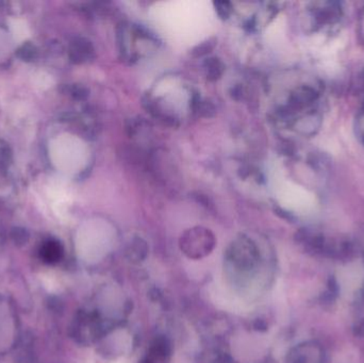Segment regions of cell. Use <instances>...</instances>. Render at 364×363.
Here are the masks:
<instances>
[{
	"instance_id": "4",
	"label": "cell",
	"mask_w": 364,
	"mask_h": 363,
	"mask_svg": "<svg viewBox=\"0 0 364 363\" xmlns=\"http://www.w3.org/2000/svg\"><path fill=\"white\" fill-rule=\"evenodd\" d=\"M311 14L314 19L315 26L324 27L334 25L341 19V6L338 3H313Z\"/></svg>"
},
{
	"instance_id": "1",
	"label": "cell",
	"mask_w": 364,
	"mask_h": 363,
	"mask_svg": "<svg viewBox=\"0 0 364 363\" xmlns=\"http://www.w3.org/2000/svg\"><path fill=\"white\" fill-rule=\"evenodd\" d=\"M226 260L236 272L250 274L259 266V249L250 237L242 235L227 249Z\"/></svg>"
},
{
	"instance_id": "7",
	"label": "cell",
	"mask_w": 364,
	"mask_h": 363,
	"mask_svg": "<svg viewBox=\"0 0 364 363\" xmlns=\"http://www.w3.org/2000/svg\"><path fill=\"white\" fill-rule=\"evenodd\" d=\"M148 247L141 237H134L126 251L127 258L134 264L142 262L148 256Z\"/></svg>"
},
{
	"instance_id": "17",
	"label": "cell",
	"mask_w": 364,
	"mask_h": 363,
	"mask_svg": "<svg viewBox=\"0 0 364 363\" xmlns=\"http://www.w3.org/2000/svg\"><path fill=\"white\" fill-rule=\"evenodd\" d=\"M140 363H156L154 362V359L150 358V357H146V358L142 359L140 361Z\"/></svg>"
},
{
	"instance_id": "10",
	"label": "cell",
	"mask_w": 364,
	"mask_h": 363,
	"mask_svg": "<svg viewBox=\"0 0 364 363\" xmlns=\"http://www.w3.org/2000/svg\"><path fill=\"white\" fill-rule=\"evenodd\" d=\"M15 55L19 60L30 63L38 59L39 52L33 43L25 42L19 47Z\"/></svg>"
},
{
	"instance_id": "2",
	"label": "cell",
	"mask_w": 364,
	"mask_h": 363,
	"mask_svg": "<svg viewBox=\"0 0 364 363\" xmlns=\"http://www.w3.org/2000/svg\"><path fill=\"white\" fill-rule=\"evenodd\" d=\"M216 239L210 229L196 226L188 229L180 237L179 246L181 252L190 259L199 260L212 253Z\"/></svg>"
},
{
	"instance_id": "12",
	"label": "cell",
	"mask_w": 364,
	"mask_h": 363,
	"mask_svg": "<svg viewBox=\"0 0 364 363\" xmlns=\"http://www.w3.org/2000/svg\"><path fill=\"white\" fill-rule=\"evenodd\" d=\"M68 92L72 98L83 100L89 96V90L82 84H70L68 86Z\"/></svg>"
},
{
	"instance_id": "8",
	"label": "cell",
	"mask_w": 364,
	"mask_h": 363,
	"mask_svg": "<svg viewBox=\"0 0 364 363\" xmlns=\"http://www.w3.org/2000/svg\"><path fill=\"white\" fill-rule=\"evenodd\" d=\"M203 70H205V78L209 81H216L224 74L225 64L221 59L212 57V58L205 59L203 62Z\"/></svg>"
},
{
	"instance_id": "6",
	"label": "cell",
	"mask_w": 364,
	"mask_h": 363,
	"mask_svg": "<svg viewBox=\"0 0 364 363\" xmlns=\"http://www.w3.org/2000/svg\"><path fill=\"white\" fill-rule=\"evenodd\" d=\"M173 352V346H172L171 341L168 340V337L164 335H158L154 337L150 349V357L154 359H168L171 356Z\"/></svg>"
},
{
	"instance_id": "3",
	"label": "cell",
	"mask_w": 364,
	"mask_h": 363,
	"mask_svg": "<svg viewBox=\"0 0 364 363\" xmlns=\"http://www.w3.org/2000/svg\"><path fill=\"white\" fill-rule=\"evenodd\" d=\"M324 349L316 342L299 344L287 358V363H324Z\"/></svg>"
},
{
	"instance_id": "9",
	"label": "cell",
	"mask_w": 364,
	"mask_h": 363,
	"mask_svg": "<svg viewBox=\"0 0 364 363\" xmlns=\"http://www.w3.org/2000/svg\"><path fill=\"white\" fill-rule=\"evenodd\" d=\"M42 255L45 260L48 262H57L62 258L63 255V248L61 246L60 243L57 241H48L43 246Z\"/></svg>"
},
{
	"instance_id": "11",
	"label": "cell",
	"mask_w": 364,
	"mask_h": 363,
	"mask_svg": "<svg viewBox=\"0 0 364 363\" xmlns=\"http://www.w3.org/2000/svg\"><path fill=\"white\" fill-rule=\"evenodd\" d=\"M216 46V39L211 37L205 42L201 43L196 47L192 49L191 55L194 58H201V57L207 56L210 54L213 49Z\"/></svg>"
},
{
	"instance_id": "15",
	"label": "cell",
	"mask_w": 364,
	"mask_h": 363,
	"mask_svg": "<svg viewBox=\"0 0 364 363\" xmlns=\"http://www.w3.org/2000/svg\"><path fill=\"white\" fill-rule=\"evenodd\" d=\"M13 237H14L15 241H21V242H26L27 239H28V235H27L26 231L23 230V229H14V235H13Z\"/></svg>"
},
{
	"instance_id": "14",
	"label": "cell",
	"mask_w": 364,
	"mask_h": 363,
	"mask_svg": "<svg viewBox=\"0 0 364 363\" xmlns=\"http://www.w3.org/2000/svg\"><path fill=\"white\" fill-rule=\"evenodd\" d=\"M11 161V150L8 144L0 141V168H6Z\"/></svg>"
},
{
	"instance_id": "5",
	"label": "cell",
	"mask_w": 364,
	"mask_h": 363,
	"mask_svg": "<svg viewBox=\"0 0 364 363\" xmlns=\"http://www.w3.org/2000/svg\"><path fill=\"white\" fill-rule=\"evenodd\" d=\"M68 57L74 64L89 63L95 59V48L93 43L87 37L72 39L68 47Z\"/></svg>"
},
{
	"instance_id": "13",
	"label": "cell",
	"mask_w": 364,
	"mask_h": 363,
	"mask_svg": "<svg viewBox=\"0 0 364 363\" xmlns=\"http://www.w3.org/2000/svg\"><path fill=\"white\" fill-rule=\"evenodd\" d=\"M213 5H214L215 11L221 19H227L232 15V3H228V1H216Z\"/></svg>"
},
{
	"instance_id": "16",
	"label": "cell",
	"mask_w": 364,
	"mask_h": 363,
	"mask_svg": "<svg viewBox=\"0 0 364 363\" xmlns=\"http://www.w3.org/2000/svg\"><path fill=\"white\" fill-rule=\"evenodd\" d=\"M358 126H359L360 139H361V141L364 144V112L362 117L359 119V125H358Z\"/></svg>"
}]
</instances>
